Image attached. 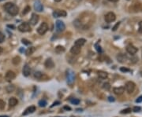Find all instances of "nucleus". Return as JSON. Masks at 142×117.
<instances>
[{"label": "nucleus", "mask_w": 142, "mask_h": 117, "mask_svg": "<svg viewBox=\"0 0 142 117\" xmlns=\"http://www.w3.org/2000/svg\"><path fill=\"white\" fill-rule=\"evenodd\" d=\"M63 109L66 110V111H71L72 110V108H71L70 106H68V105H65V106L63 107Z\"/></svg>", "instance_id": "obj_41"}, {"label": "nucleus", "mask_w": 142, "mask_h": 117, "mask_svg": "<svg viewBox=\"0 0 142 117\" xmlns=\"http://www.w3.org/2000/svg\"><path fill=\"white\" fill-rule=\"evenodd\" d=\"M116 58H117L118 61L120 62V63H125V62L127 61V57L123 53L118 54L117 57H116Z\"/></svg>", "instance_id": "obj_17"}, {"label": "nucleus", "mask_w": 142, "mask_h": 117, "mask_svg": "<svg viewBox=\"0 0 142 117\" xmlns=\"http://www.w3.org/2000/svg\"><path fill=\"white\" fill-rule=\"evenodd\" d=\"M21 42H22V43H23L24 45H26V46H28V45L31 44V42L28 41V39H21Z\"/></svg>", "instance_id": "obj_31"}, {"label": "nucleus", "mask_w": 142, "mask_h": 117, "mask_svg": "<svg viewBox=\"0 0 142 117\" xmlns=\"http://www.w3.org/2000/svg\"><path fill=\"white\" fill-rule=\"evenodd\" d=\"M77 1H78V2H80V1H81V0H77Z\"/></svg>", "instance_id": "obj_51"}, {"label": "nucleus", "mask_w": 142, "mask_h": 117, "mask_svg": "<svg viewBox=\"0 0 142 117\" xmlns=\"http://www.w3.org/2000/svg\"><path fill=\"white\" fill-rule=\"evenodd\" d=\"M75 80V73L73 70L67 69L66 70V81L69 85H73Z\"/></svg>", "instance_id": "obj_2"}, {"label": "nucleus", "mask_w": 142, "mask_h": 117, "mask_svg": "<svg viewBox=\"0 0 142 117\" xmlns=\"http://www.w3.org/2000/svg\"><path fill=\"white\" fill-rule=\"evenodd\" d=\"M15 77H16V74L14 73L13 71H8V72L6 73L5 79L6 81L10 82V81H12L13 79H15Z\"/></svg>", "instance_id": "obj_10"}, {"label": "nucleus", "mask_w": 142, "mask_h": 117, "mask_svg": "<svg viewBox=\"0 0 142 117\" xmlns=\"http://www.w3.org/2000/svg\"><path fill=\"white\" fill-rule=\"evenodd\" d=\"M44 66L47 68H52L55 66V63H54V61H52V58H47L46 61H45Z\"/></svg>", "instance_id": "obj_15"}, {"label": "nucleus", "mask_w": 142, "mask_h": 117, "mask_svg": "<svg viewBox=\"0 0 142 117\" xmlns=\"http://www.w3.org/2000/svg\"><path fill=\"white\" fill-rule=\"evenodd\" d=\"M2 1H4V0H0V2H2Z\"/></svg>", "instance_id": "obj_52"}, {"label": "nucleus", "mask_w": 142, "mask_h": 117, "mask_svg": "<svg viewBox=\"0 0 142 117\" xmlns=\"http://www.w3.org/2000/svg\"><path fill=\"white\" fill-rule=\"evenodd\" d=\"M120 71H121V72H130V70L129 69V68H125V67H121L120 68Z\"/></svg>", "instance_id": "obj_33"}, {"label": "nucleus", "mask_w": 142, "mask_h": 117, "mask_svg": "<svg viewBox=\"0 0 142 117\" xmlns=\"http://www.w3.org/2000/svg\"><path fill=\"white\" fill-rule=\"evenodd\" d=\"M38 21H39V16L36 13H32V18H31L30 21H29L30 24L32 25H36L38 23Z\"/></svg>", "instance_id": "obj_16"}, {"label": "nucleus", "mask_w": 142, "mask_h": 117, "mask_svg": "<svg viewBox=\"0 0 142 117\" xmlns=\"http://www.w3.org/2000/svg\"><path fill=\"white\" fill-rule=\"evenodd\" d=\"M4 9L6 10V11L10 14L12 16H15L18 13V7L15 4L12 3V2H7L4 5Z\"/></svg>", "instance_id": "obj_1"}, {"label": "nucleus", "mask_w": 142, "mask_h": 117, "mask_svg": "<svg viewBox=\"0 0 142 117\" xmlns=\"http://www.w3.org/2000/svg\"><path fill=\"white\" fill-rule=\"evenodd\" d=\"M20 52H25V50H23V48H21V49H20Z\"/></svg>", "instance_id": "obj_45"}, {"label": "nucleus", "mask_w": 142, "mask_h": 117, "mask_svg": "<svg viewBox=\"0 0 142 117\" xmlns=\"http://www.w3.org/2000/svg\"><path fill=\"white\" fill-rule=\"evenodd\" d=\"M34 9L37 12H42L44 10V6H43V5L39 0H36L34 2Z\"/></svg>", "instance_id": "obj_11"}, {"label": "nucleus", "mask_w": 142, "mask_h": 117, "mask_svg": "<svg viewBox=\"0 0 142 117\" xmlns=\"http://www.w3.org/2000/svg\"><path fill=\"white\" fill-rule=\"evenodd\" d=\"M12 62H13V64H15V65L18 64L20 63V62H21V58H20V57H18V56L14 57V58H13Z\"/></svg>", "instance_id": "obj_26"}, {"label": "nucleus", "mask_w": 142, "mask_h": 117, "mask_svg": "<svg viewBox=\"0 0 142 117\" xmlns=\"http://www.w3.org/2000/svg\"><path fill=\"white\" fill-rule=\"evenodd\" d=\"M6 90L7 93H12L13 92L14 90H15V86L11 84V85H9L7 86L6 87Z\"/></svg>", "instance_id": "obj_24"}, {"label": "nucleus", "mask_w": 142, "mask_h": 117, "mask_svg": "<svg viewBox=\"0 0 142 117\" xmlns=\"http://www.w3.org/2000/svg\"><path fill=\"white\" fill-rule=\"evenodd\" d=\"M115 19H116L115 14L114 13H112V12L107 13L106 15H105V17H104V20H105V21H106L107 23H111L113 21H115Z\"/></svg>", "instance_id": "obj_5"}, {"label": "nucleus", "mask_w": 142, "mask_h": 117, "mask_svg": "<svg viewBox=\"0 0 142 117\" xmlns=\"http://www.w3.org/2000/svg\"><path fill=\"white\" fill-rule=\"evenodd\" d=\"M98 76L100 79H105L107 78V76H108V74L106 72H103V71H99L98 72Z\"/></svg>", "instance_id": "obj_22"}, {"label": "nucleus", "mask_w": 142, "mask_h": 117, "mask_svg": "<svg viewBox=\"0 0 142 117\" xmlns=\"http://www.w3.org/2000/svg\"><path fill=\"white\" fill-rule=\"evenodd\" d=\"M95 47H96V50L98 51V53H101V52H102V49H101L100 46H99V43H98V42L95 45Z\"/></svg>", "instance_id": "obj_35"}, {"label": "nucleus", "mask_w": 142, "mask_h": 117, "mask_svg": "<svg viewBox=\"0 0 142 117\" xmlns=\"http://www.w3.org/2000/svg\"><path fill=\"white\" fill-rule=\"evenodd\" d=\"M65 50H65V48L63 47H62V46H57V47H55V52L58 54L64 53Z\"/></svg>", "instance_id": "obj_23"}, {"label": "nucleus", "mask_w": 142, "mask_h": 117, "mask_svg": "<svg viewBox=\"0 0 142 117\" xmlns=\"http://www.w3.org/2000/svg\"><path fill=\"white\" fill-rule=\"evenodd\" d=\"M70 102L72 103L73 105H79L80 104V102H81V101L79 99H77V98H72L70 100Z\"/></svg>", "instance_id": "obj_27"}, {"label": "nucleus", "mask_w": 142, "mask_h": 117, "mask_svg": "<svg viewBox=\"0 0 142 117\" xmlns=\"http://www.w3.org/2000/svg\"><path fill=\"white\" fill-rule=\"evenodd\" d=\"M22 74H23V76L25 77H28L30 76L31 74V68L30 67L28 66V64H25V66L23 68V69H22Z\"/></svg>", "instance_id": "obj_12"}, {"label": "nucleus", "mask_w": 142, "mask_h": 117, "mask_svg": "<svg viewBox=\"0 0 142 117\" xmlns=\"http://www.w3.org/2000/svg\"><path fill=\"white\" fill-rule=\"evenodd\" d=\"M18 100L16 98H14V97H12V98H10L9 99V105L10 107L16 106V105H18Z\"/></svg>", "instance_id": "obj_19"}, {"label": "nucleus", "mask_w": 142, "mask_h": 117, "mask_svg": "<svg viewBox=\"0 0 142 117\" xmlns=\"http://www.w3.org/2000/svg\"><path fill=\"white\" fill-rule=\"evenodd\" d=\"M18 28L20 32H30L31 31L30 24L27 22L21 23V24L18 26Z\"/></svg>", "instance_id": "obj_3"}, {"label": "nucleus", "mask_w": 142, "mask_h": 117, "mask_svg": "<svg viewBox=\"0 0 142 117\" xmlns=\"http://www.w3.org/2000/svg\"><path fill=\"white\" fill-rule=\"evenodd\" d=\"M85 42H86V40H85L84 39H77V40H76L75 43H74V46H77V47H81L82 46H84Z\"/></svg>", "instance_id": "obj_20"}, {"label": "nucleus", "mask_w": 142, "mask_h": 117, "mask_svg": "<svg viewBox=\"0 0 142 117\" xmlns=\"http://www.w3.org/2000/svg\"><path fill=\"white\" fill-rule=\"evenodd\" d=\"M0 117H10L9 116H0Z\"/></svg>", "instance_id": "obj_48"}, {"label": "nucleus", "mask_w": 142, "mask_h": 117, "mask_svg": "<svg viewBox=\"0 0 142 117\" xmlns=\"http://www.w3.org/2000/svg\"><path fill=\"white\" fill-rule=\"evenodd\" d=\"M38 105H39V107H41V108H44V107H46V106H47V102L46 100L42 99V100H40V101H39Z\"/></svg>", "instance_id": "obj_25"}, {"label": "nucleus", "mask_w": 142, "mask_h": 117, "mask_svg": "<svg viewBox=\"0 0 142 117\" xmlns=\"http://www.w3.org/2000/svg\"><path fill=\"white\" fill-rule=\"evenodd\" d=\"M2 50H2V48L1 47H0V54H1V53H2Z\"/></svg>", "instance_id": "obj_46"}, {"label": "nucleus", "mask_w": 142, "mask_h": 117, "mask_svg": "<svg viewBox=\"0 0 142 117\" xmlns=\"http://www.w3.org/2000/svg\"><path fill=\"white\" fill-rule=\"evenodd\" d=\"M36 109V108L34 106V105L29 106V107H28L25 110V112L22 113V115H23V116H26V115H28V114H32V113H33L34 112H35Z\"/></svg>", "instance_id": "obj_13"}, {"label": "nucleus", "mask_w": 142, "mask_h": 117, "mask_svg": "<svg viewBox=\"0 0 142 117\" xmlns=\"http://www.w3.org/2000/svg\"><path fill=\"white\" fill-rule=\"evenodd\" d=\"M55 2H61L62 0H54Z\"/></svg>", "instance_id": "obj_47"}, {"label": "nucleus", "mask_w": 142, "mask_h": 117, "mask_svg": "<svg viewBox=\"0 0 142 117\" xmlns=\"http://www.w3.org/2000/svg\"><path fill=\"white\" fill-rule=\"evenodd\" d=\"M7 28H12V29H14V28H15V26H14V25H12V24H8Z\"/></svg>", "instance_id": "obj_44"}, {"label": "nucleus", "mask_w": 142, "mask_h": 117, "mask_svg": "<svg viewBox=\"0 0 142 117\" xmlns=\"http://www.w3.org/2000/svg\"><path fill=\"white\" fill-rule=\"evenodd\" d=\"M29 10H30V6H26L25 7V9L24 10V11H23V13H22V14H26L27 13H28L29 12Z\"/></svg>", "instance_id": "obj_38"}, {"label": "nucleus", "mask_w": 142, "mask_h": 117, "mask_svg": "<svg viewBox=\"0 0 142 117\" xmlns=\"http://www.w3.org/2000/svg\"><path fill=\"white\" fill-rule=\"evenodd\" d=\"M109 1H110V2H117L118 0H109Z\"/></svg>", "instance_id": "obj_50"}, {"label": "nucleus", "mask_w": 142, "mask_h": 117, "mask_svg": "<svg viewBox=\"0 0 142 117\" xmlns=\"http://www.w3.org/2000/svg\"><path fill=\"white\" fill-rule=\"evenodd\" d=\"M136 85L132 81H129L126 83V90L129 94H132L135 90Z\"/></svg>", "instance_id": "obj_7"}, {"label": "nucleus", "mask_w": 142, "mask_h": 117, "mask_svg": "<svg viewBox=\"0 0 142 117\" xmlns=\"http://www.w3.org/2000/svg\"><path fill=\"white\" fill-rule=\"evenodd\" d=\"M114 93L116 95H121L125 92V87H115L113 89Z\"/></svg>", "instance_id": "obj_14"}, {"label": "nucleus", "mask_w": 142, "mask_h": 117, "mask_svg": "<svg viewBox=\"0 0 142 117\" xmlns=\"http://www.w3.org/2000/svg\"><path fill=\"white\" fill-rule=\"evenodd\" d=\"M55 28L58 32H62L66 29V25L62 21H57L55 23Z\"/></svg>", "instance_id": "obj_6"}, {"label": "nucleus", "mask_w": 142, "mask_h": 117, "mask_svg": "<svg viewBox=\"0 0 142 117\" xmlns=\"http://www.w3.org/2000/svg\"><path fill=\"white\" fill-rule=\"evenodd\" d=\"M48 30V25L47 23H42V24L39 25V27L37 28V32L39 34V35H44L45 33L47 32Z\"/></svg>", "instance_id": "obj_4"}, {"label": "nucleus", "mask_w": 142, "mask_h": 117, "mask_svg": "<svg viewBox=\"0 0 142 117\" xmlns=\"http://www.w3.org/2000/svg\"><path fill=\"white\" fill-rule=\"evenodd\" d=\"M131 108H125V109H123V110H122L121 112H120V113L121 114H128V113H130L131 112Z\"/></svg>", "instance_id": "obj_30"}, {"label": "nucleus", "mask_w": 142, "mask_h": 117, "mask_svg": "<svg viewBox=\"0 0 142 117\" xmlns=\"http://www.w3.org/2000/svg\"><path fill=\"white\" fill-rule=\"evenodd\" d=\"M77 112H82L83 110H82V109H77Z\"/></svg>", "instance_id": "obj_49"}, {"label": "nucleus", "mask_w": 142, "mask_h": 117, "mask_svg": "<svg viewBox=\"0 0 142 117\" xmlns=\"http://www.w3.org/2000/svg\"><path fill=\"white\" fill-rule=\"evenodd\" d=\"M119 25H120V22L117 23V24H116L115 26L112 28V31H113V32H115V31L118 29V28L119 27Z\"/></svg>", "instance_id": "obj_37"}, {"label": "nucleus", "mask_w": 142, "mask_h": 117, "mask_svg": "<svg viewBox=\"0 0 142 117\" xmlns=\"http://www.w3.org/2000/svg\"><path fill=\"white\" fill-rule=\"evenodd\" d=\"M42 76H43V73L41 72H39V71H37V72H36L35 73H34V77L36 79H41Z\"/></svg>", "instance_id": "obj_28"}, {"label": "nucleus", "mask_w": 142, "mask_h": 117, "mask_svg": "<svg viewBox=\"0 0 142 117\" xmlns=\"http://www.w3.org/2000/svg\"><path fill=\"white\" fill-rule=\"evenodd\" d=\"M61 104V102L60 101H55V102H54V103L52 104V106H51V107H54V106H56V105H60Z\"/></svg>", "instance_id": "obj_40"}, {"label": "nucleus", "mask_w": 142, "mask_h": 117, "mask_svg": "<svg viewBox=\"0 0 142 117\" xmlns=\"http://www.w3.org/2000/svg\"><path fill=\"white\" fill-rule=\"evenodd\" d=\"M5 101H3V100H1L0 99V109H3V108H5Z\"/></svg>", "instance_id": "obj_34"}, {"label": "nucleus", "mask_w": 142, "mask_h": 117, "mask_svg": "<svg viewBox=\"0 0 142 117\" xmlns=\"http://www.w3.org/2000/svg\"><path fill=\"white\" fill-rule=\"evenodd\" d=\"M103 89L105 90H109L110 89V85L109 82H105L103 84Z\"/></svg>", "instance_id": "obj_29"}, {"label": "nucleus", "mask_w": 142, "mask_h": 117, "mask_svg": "<svg viewBox=\"0 0 142 117\" xmlns=\"http://www.w3.org/2000/svg\"><path fill=\"white\" fill-rule=\"evenodd\" d=\"M138 26H139V28H138V32L141 33V34H142V21H140V22H139Z\"/></svg>", "instance_id": "obj_36"}, {"label": "nucleus", "mask_w": 142, "mask_h": 117, "mask_svg": "<svg viewBox=\"0 0 142 117\" xmlns=\"http://www.w3.org/2000/svg\"><path fill=\"white\" fill-rule=\"evenodd\" d=\"M137 50H138L137 48L136 47H134V46L132 45V44L128 45L127 47H126V51H127V53H129V54H131V55H134V54L137 53Z\"/></svg>", "instance_id": "obj_9"}, {"label": "nucleus", "mask_w": 142, "mask_h": 117, "mask_svg": "<svg viewBox=\"0 0 142 117\" xmlns=\"http://www.w3.org/2000/svg\"><path fill=\"white\" fill-rule=\"evenodd\" d=\"M35 51H36V48L34 47H31L25 50V54H26L27 56H30V55H32Z\"/></svg>", "instance_id": "obj_21"}, {"label": "nucleus", "mask_w": 142, "mask_h": 117, "mask_svg": "<svg viewBox=\"0 0 142 117\" xmlns=\"http://www.w3.org/2000/svg\"><path fill=\"white\" fill-rule=\"evenodd\" d=\"M140 110H141V107H139V106H135L134 108H133V111L134 112H140Z\"/></svg>", "instance_id": "obj_39"}, {"label": "nucleus", "mask_w": 142, "mask_h": 117, "mask_svg": "<svg viewBox=\"0 0 142 117\" xmlns=\"http://www.w3.org/2000/svg\"><path fill=\"white\" fill-rule=\"evenodd\" d=\"M53 17L55 18H60V17H66L67 13L65 10H56L53 12L52 13Z\"/></svg>", "instance_id": "obj_8"}, {"label": "nucleus", "mask_w": 142, "mask_h": 117, "mask_svg": "<svg viewBox=\"0 0 142 117\" xmlns=\"http://www.w3.org/2000/svg\"><path fill=\"white\" fill-rule=\"evenodd\" d=\"M5 40V35L4 34L0 32V43H2Z\"/></svg>", "instance_id": "obj_32"}, {"label": "nucleus", "mask_w": 142, "mask_h": 117, "mask_svg": "<svg viewBox=\"0 0 142 117\" xmlns=\"http://www.w3.org/2000/svg\"><path fill=\"white\" fill-rule=\"evenodd\" d=\"M108 101H110V102H114L115 101V98H114V97H111V96H110V97H108Z\"/></svg>", "instance_id": "obj_42"}, {"label": "nucleus", "mask_w": 142, "mask_h": 117, "mask_svg": "<svg viewBox=\"0 0 142 117\" xmlns=\"http://www.w3.org/2000/svg\"><path fill=\"white\" fill-rule=\"evenodd\" d=\"M81 52V47H77V46H73L70 49V53L73 55H77Z\"/></svg>", "instance_id": "obj_18"}, {"label": "nucleus", "mask_w": 142, "mask_h": 117, "mask_svg": "<svg viewBox=\"0 0 142 117\" xmlns=\"http://www.w3.org/2000/svg\"><path fill=\"white\" fill-rule=\"evenodd\" d=\"M137 103H141V102H142V96H140L137 99H136V101H135Z\"/></svg>", "instance_id": "obj_43"}]
</instances>
